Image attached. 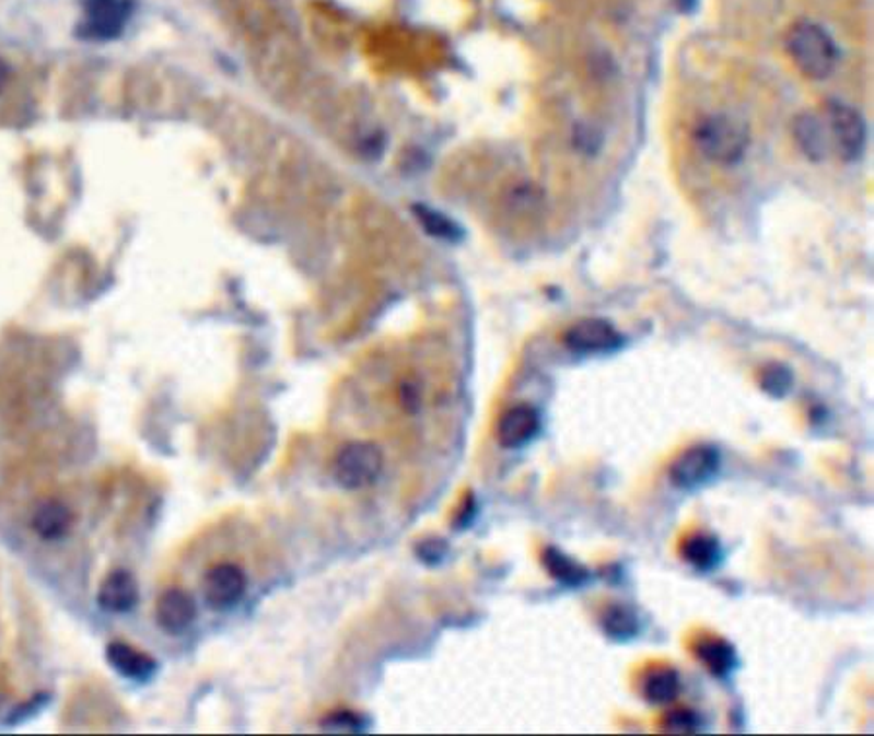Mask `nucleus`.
<instances>
[{
  "mask_svg": "<svg viewBox=\"0 0 874 736\" xmlns=\"http://www.w3.org/2000/svg\"><path fill=\"white\" fill-rule=\"evenodd\" d=\"M105 658L113 670L135 682H148L158 673V663L144 651L135 650L129 643L113 641L105 650Z\"/></svg>",
  "mask_w": 874,
  "mask_h": 736,
  "instance_id": "9b49d317",
  "label": "nucleus"
},
{
  "mask_svg": "<svg viewBox=\"0 0 874 736\" xmlns=\"http://www.w3.org/2000/svg\"><path fill=\"white\" fill-rule=\"evenodd\" d=\"M826 129L831 147L846 162H855L863 156L866 147V125L861 113L843 104L840 100H831L826 105Z\"/></svg>",
  "mask_w": 874,
  "mask_h": 736,
  "instance_id": "7ed1b4c3",
  "label": "nucleus"
},
{
  "mask_svg": "<svg viewBox=\"0 0 874 736\" xmlns=\"http://www.w3.org/2000/svg\"><path fill=\"white\" fill-rule=\"evenodd\" d=\"M540 417L528 405L513 407L498 422V443L503 449H521L537 437Z\"/></svg>",
  "mask_w": 874,
  "mask_h": 736,
  "instance_id": "9d476101",
  "label": "nucleus"
},
{
  "mask_svg": "<svg viewBox=\"0 0 874 736\" xmlns=\"http://www.w3.org/2000/svg\"><path fill=\"white\" fill-rule=\"evenodd\" d=\"M793 137H795L796 147L801 148V152L813 162H823L830 152V137H828L826 122H823V119L816 117L814 113L796 115L795 121H793Z\"/></svg>",
  "mask_w": 874,
  "mask_h": 736,
  "instance_id": "ddd939ff",
  "label": "nucleus"
},
{
  "mask_svg": "<svg viewBox=\"0 0 874 736\" xmlns=\"http://www.w3.org/2000/svg\"><path fill=\"white\" fill-rule=\"evenodd\" d=\"M694 144L701 156L718 165H733L745 157L750 137L745 122L723 113L703 117L694 129Z\"/></svg>",
  "mask_w": 874,
  "mask_h": 736,
  "instance_id": "f03ea898",
  "label": "nucleus"
},
{
  "mask_svg": "<svg viewBox=\"0 0 874 736\" xmlns=\"http://www.w3.org/2000/svg\"><path fill=\"white\" fill-rule=\"evenodd\" d=\"M760 387L764 393L770 395L771 399H783L788 397L789 390L793 389V373L788 365H766L760 375Z\"/></svg>",
  "mask_w": 874,
  "mask_h": 736,
  "instance_id": "412c9836",
  "label": "nucleus"
},
{
  "mask_svg": "<svg viewBox=\"0 0 874 736\" xmlns=\"http://www.w3.org/2000/svg\"><path fill=\"white\" fill-rule=\"evenodd\" d=\"M129 16V0H84L80 35L88 39H113L121 34Z\"/></svg>",
  "mask_w": 874,
  "mask_h": 736,
  "instance_id": "0eeeda50",
  "label": "nucleus"
},
{
  "mask_svg": "<svg viewBox=\"0 0 874 736\" xmlns=\"http://www.w3.org/2000/svg\"><path fill=\"white\" fill-rule=\"evenodd\" d=\"M383 470V451L368 442L348 443L335 459V480L345 490L372 486Z\"/></svg>",
  "mask_w": 874,
  "mask_h": 736,
  "instance_id": "20e7f679",
  "label": "nucleus"
},
{
  "mask_svg": "<svg viewBox=\"0 0 874 736\" xmlns=\"http://www.w3.org/2000/svg\"><path fill=\"white\" fill-rule=\"evenodd\" d=\"M680 693V676L673 668L653 670L643 682V696L653 705L675 702Z\"/></svg>",
  "mask_w": 874,
  "mask_h": 736,
  "instance_id": "6ab92c4d",
  "label": "nucleus"
},
{
  "mask_svg": "<svg viewBox=\"0 0 874 736\" xmlns=\"http://www.w3.org/2000/svg\"><path fill=\"white\" fill-rule=\"evenodd\" d=\"M721 453L711 445H698L683 453L668 468L671 482L680 490H698L718 478Z\"/></svg>",
  "mask_w": 874,
  "mask_h": 736,
  "instance_id": "39448f33",
  "label": "nucleus"
},
{
  "mask_svg": "<svg viewBox=\"0 0 874 736\" xmlns=\"http://www.w3.org/2000/svg\"><path fill=\"white\" fill-rule=\"evenodd\" d=\"M543 565L552 580L570 589L585 587L591 581V572L587 568L575 562L570 556L563 554L562 550H558L556 546L546 548L545 554H543Z\"/></svg>",
  "mask_w": 874,
  "mask_h": 736,
  "instance_id": "2eb2a0df",
  "label": "nucleus"
},
{
  "mask_svg": "<svg viewBox=\"0 0 874 736\" xmlns=\"http://www.w3.org/2000/svg\"><path fill=\"white\" fill-rule=\"evenodd\" d=\"M247 587V577L242 568L234 563H218L205 573L202 580V595L210 608L228 610L234 608Z\"/></svg>",
  "mask_w": 874,
  "mask_h": 736,
  "instance_id": "6e6552de",
  "label": "nucleus"
},
{
  "mask_svg": "<svg viewBox=\"0 0 874 736\" xmlns=\"http://www.w3.org/2000/svg\"><path fill=\"white\" fill-rule=\"evenodd\" d=\"M447 552H450V548H447V542L442 540V538H428L424 542L416 546V554L428 565L442 563L447 558Z\"/></svg>",
  "mask_w": 874,
  "mask_h": 736,
  "instance_id": "5701e85b",
  "label": "nucleus"
},
{
  "mask_svg": "<svg viewBox=\"0 0 874 736\" xmlns=\"http://www.w3.org/2000/svg\"><path fill=\"white\" fill-rule=\"evenodd\" d=\"M139 603V583L135 575L117 570L105 577L97 591V605L107 612H129Z\"/></svg>",
  "mask_w": 874,
  "mask_h": 736,
  "instance_id": "f8f14e48",
  "label": "nucleus"
},
{
  "mask_svg": "<svg viewBox=\"0 0 874 736\" xmlns=\"http://www.w3.org/2000/svg\"><path fill=\"white\" fill-rule=\"evenodd\" d=\"M475 515H477V503H475V498L468 494L467 500H465V507H463V512L459 513V519H457V525L461 528L468 527L473 519H475Z\"/></svg>",
  "mask_w": 874,
  "mask_h": 736,
  "instance_id": "393cba45",
  "label": "nucleus"
},
{
  "mask_svg": "<svg viewBox=\"0 0 874 736\" xmlns=\"http://www.w3.org/2000/svg\"><path fill=\"white\" fill-rule=\"evenodd\" d=\"M321 728H323L325 733H347V735H356V733H365V731L370 728V721L365 720L364 715L356 713V711H333V713L325 715V717L321 720Z\"/></svg>",
  "mask_w": 874,
  "mask_h": 736,
  "instance_id": "aec40b11",
  "label": "nucleus"
},
{
  "mask_svg": "<svg viewBox=\"0 0 874 736\" xmlns=\"http://www.w3.org/2000/svg\"><path fill=\"white\" fill-rule=\"evenodd\" d=\"M74 523L72 512L62 502L49 500L39 503L32 515V528L44 540H59L67 537Z\"/></svg>",
  "mask_w": 874,
  "mask_h": 736,
  "instance_id": "4468645a",
  "label": "nucleus"
},
{
  "mask_svg": "<svg viewBox=\"0 0 874 736\" xmlns=\"http://www.w3.org/2000/svg\"><path fill=\"white\" fill-rule=\"evenodd\" d=\"M703 727L706 725H703L700 713L692 710L671 711L663 720V728L667 733H675V735H694V733H701Z\"/></svg>",
  "mask_w": 874,
  "mask_h": 736,
  "instance_id": "4be33fe9",
  "label": "nucleus"
},
{
  "mask_svg": "<svg viewBox=\"0 0 874 736\" xmlns=\"http://www.w3.org/2000/svg\"><path fill=\"white\" fill-rule=\"evenodd\" d=\"M683 556L696 572L710 573L723 562V548L718 537L694 535L684 542Z\"/></svg>",
  "mask_w": 874,
  "mask_h": 736,
  "instance_id": "f3484780",
  "label": "nucleus"
},
{
  "mask_svg": "<svg viewBox=\"0 0 874 736\" xmlns=\"http://www.w3.org/2000/svg\"><path fill=\"white\" fill-rule=\"evenodd\" d=\"M696 657L700 658L711 675L715 676V678H721V680H725V678L733 675L738 665H741L735 645L729 643V641L719 640V638L700 641L696 645Z\"/></svg>",
  "mask_w": 874,
  "mask_h": 736,
  "instance_id": "dca6fc26",
  "label": "nucleus"
},
{
  "mask_svg": "<svg viewBox=\"0 0 874 736\" xmlns=\"http://www.w3.org/2000/svg\"><path fill=\"white\" fill-rule=\"evenodd\" d=\"M422 220H424L428 227H430L435 235H442V237H447V240H453V237L459 235V230L453 225V222L445 220V218L440 217V214L422 212Z\"/></svg>",
  "mask_w": 874,
  "mask_h": 736,
  "instance_id": "b1692460",
  "label": "nucleus"
},
{
  "mask_svg": "<svg viewBox=\"0 0 874 736\" xmlns=\"http://www.w3.org/2000/svg\"><path fill=\"white\" fill-rule=\"evenodd\" d=\"M601 628L610 640L630 641L640 635L643 624L638 610L628 605H613L601 616Z\"/></svg>",
  "mask_w": 874,
  "mask_h": 736,
  "instance_id": "a211bd4d",
  "label": "nucleus"
},
{
  "mask_svg": "<svg viewBox=\"0 0 874 736\" xmlns=\"http://www.w3.org/2000/svg\"><path fill=\"white\" fill-rule=\"evenodd\" d=\"M156 622L165 633L182 635L191 628L197 618L195 598L183 589H167L156 603Z\"/></svg>",
  "mask_w": 874,
  "mask_h": 736,
  "instance_id": "1a4fd4ad",
  "label": "nucleus"
},
{
  "mask_svg": "<svg viewBox=\"0 0 874 736\" xmlns=\"http://www.w3.org/2000/svg\"><path fill=\"white\" fill-rule=\"evenodd\" d=\"M785 47L796 69L811 80L830 79L840 59L838 45L831 35L808 20L791 26L785 35Z\"/></svg>",
  "mask_w": 874,
  "mask_h": 736,
  "instance_id": "f257e3e1",
  "label": "nucleus"
},
{
  "mask_svg": "<svg viewBox=\"0 0 874 736\" xmlns=\"http://www.w3.org/2000/svg\"><path fill=\"white\" fill-rule=\"evenodd\" d=\"M566 347L575 354H610L622 348L624 337L615 325L606 319H583L566 332Z\"/></svg>",
  "mask_w": 874,
  "mask_h": 736,
  "instance_id": "423d86ee",
  "label": "nucleus"
},
{
  "mask_svg": "<svg viewBox=\"0 0 874 736\" xmlns=\"http://www.w3.org/2000/svg\"><path fill=\"white\" fill-rule=\"evenodd\" d=\"M9 77H10L9 67L4 65V61H0V90H2V87H4V84L9 82Z\"/></svg>",
  "mask_w": 874,
  "mask_h": 736,
  "instance_id": "a878e982",
  "label": "nucleus"
}]
</instances>
